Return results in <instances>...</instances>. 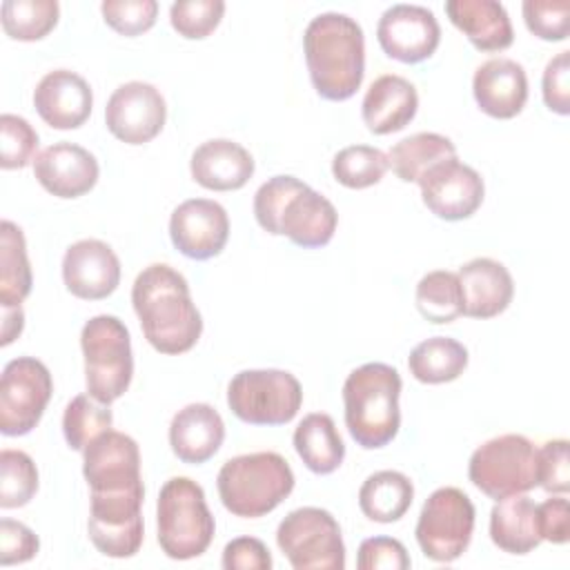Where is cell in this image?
I'll use <instances>...</instances> for the list:
<instances>
[{
    "label": "cell",
    "mask_w": 570,
    "mask_h": 570,
    "mask_svg": "<svg viewBox=\"0 0 570 570\" xmlns=\"http://www.w3.org/2000/svg\"><path fill=\"white\" fill-rule=\"evenodd\" d=\"M160 550L176 561L200 557L214 539V517L203 488L189 476L165 481L156 503Z\"/></svg>",
    "instance_id": "5b68a950"
},
{
    "label": "cell",
    "mask_w": 570,
    "mask_h": 570,
    "mask_svg": "<svg viewBox=\"0 0 570 570\" xmlns=\"http://www.w3.org/2000/svg\"><path fill=\"white\" fill-rule=\"evenodd\" d=\"M33 176L49 194L58 198H78L94 189L100 167L91 151L62 140L36 156Z\"/></svg>",
    "instance_id": "d6986e66"
},
{
    "label": "cell",
    "mask_w": 570,
    "mask_h": 570,
    "mask_svg": "<svg viewBox=\"0 0 570 570\" xmlns=\"http://www.w3.org/2000/svg\"><path fill=\"white\" fill-rule=\"evenodd\" d=\"M490 539L510 554L532 552L543 541L537 503L525 494L499 499L490 512Z\"/></svg>",
    "instance_id": "83f0119b"
},
{
    "label": "cell",
    "mask_w": 570,
    "mask_h": 570,
    "mask_svg": "<svg viewBox=\"0 0 570 570\" xmlns=\"http://www.w3.org/2000/svg\"><path fill=\"white\" fill-rule=\"evenodd\" d=\"M301 403L303 387L285 370H243L227 385L229 410L249 425H285Z\"/></svg>",
    "instance_id": "ba28073f"
},
{
    "label": "cell",
    "mask_w": 570,
    "mask_h": 570,
    "mask_svg": "<svg viewBox=\"0 0 570 570\" xmlns=\"http://www.w3.org/2000/svg\"><path fill=\"white\" fill-rule=\"evenodd\" d=\"M82 474L91 492L142 485L138 443L125 432H102L82 450Z\"/></svg>",
    "instance_id": "e0dca14e"
},
{
    "label": "cell",
    "mask_w": 570,
    "mask_h": 570,
    "mask_svg": "<svg viewBox=\"0 0 570 570\" xmlns=\"http://www.w3.org/2000/svg\"><path fill=\"white\" fill-rule=\"evenodd\" d=\"M309 80L325 100H347L365 73V38L361 24L338 11L318 13L303 33Z\"/></svg>",
    "instance_id": "7a4b0ae2"
},
{
    "label": "cell",
    "mask_w": 570,
    "mask_h": 570,
    "mask_svg": "<svg viewBox=\"0 0 570 570\" xmlns=\"http://www.w3.org/2000/svg\"><path fill=\"white\" fill-rule=\"evenodd\" d=\"M456 158V147L448 136L434 131H419L399 140L390 154L387 163L392 171L403 183H419L434 165Z\"/></svg>",
    "instance_id": "4dcf8cb0"
},
{
    "label": "cell",
    "mask_w": 570,
    "mask_h": 570,
    "mask_svg": "<svg viewBox=\"0 0 570 570\" xmlns=\"http://www.w3.org/2000/svg\"><path fill=\"white\" fill-rule=\"evenodd\" d=\"M40 550V541L31 528L20 521L2 519L0 521V563L13 566L33 559Z\"/></svg>",
    "instance_id": "7dc6e473"
},
{
    "label": "cell",
    "mask_w": 570,
    "mask_h": 570,
    "mask_svg": "<svg viewBox=\"0 0 570 570\" xmlns=\"http://www.w3.org/2000/svg\"><path fill=\"white\" fill-rule=\"evenodd\" d=\"M216 488L223 505L232 514L258 519L289 497L294 472L278 452H252L225 461Z\"/></svg>",
    "instance_id": "277c9868"
},
{
    "label": "cell",
    "mask_w": 570,
    "mask_h": 570,
    "mask_svg": "<svg viewBox=\"0 0 570 570\" xmlns=\"http://www.w3.org/2000/svg\"><path fill=\"white\" fill-rule=\"evenodd\" d=\"M387 169V154L370 145L343 147L332 160V174L336 183L350 189H365L381 183Z\"/></svg>",
    "instance_id": "8d00e7d4"
},
{
    "label": "cell",
    "mask_w": 570,
    "mask_h": 570,
    "mask_svg": "<svg viewBox=\"0 0 570 570\" xmlns=\"http://www.w3.org/2000/svg\"><path fill=\"white\" fill-rule=\"evenodd\" d=\"M445 13L479 51H503L514 40L510 16L497 0H448Z\"/></svg>",
    "instance_id": "4316f807"
},
{
    "label": "cell",
    "mask_w": 570,
    "mask_h": 570,
    "mask_svg": "<svg viewBox=\"0 0 570 570\" xmlns=\"http://www.w3.org/2000/svg\"><path fill=\"white\" fill-rule=\"evenodd\" d=\"M94 94L89 82L69 69H53L40 78L33 91L38 116L53 129H76L91 114Z\"/></svg>",
    "instance_id": "ffe728a7"
},
{
    "label": "cell",
    "mask_w": 570,
    "mask_h": 570,
    "mask_svg": "<svg viewBox=\"0 0 570 570\" xmlns=\"http://www.w3.org/2000/svg\"><path fill=\"white\" fill-rule=\"evenodd\" d=\"M225 570H269L272 554L256 537H236L223 550Z\"/></svg>",
    "instance_id": "c3c4849f"
},
{
    "label": "cell",
    "mask_w": 570,
    "mask_h": 570,
    "mask_svg": "<svg viewBox=\"0 0 570 570\" xmlns=\"http://www.w3.org/2000/svg\"><path fill=\"white\" fill-rule=\"evenodd\" d=\"M305 183L296 176H274L267 183H263L254 194V216L256 223L267 232L276 236V223L278 216L289 200Z\"/></svg>",
    "instance_id": "7bdbcfd3"
},
{
    "label": "cell",
    "mask_w": 570,
    "mask_h": 570,
    "mask_svg": "<svg viewBox=\"0 0 570 570\" xmlns=\"http://www.w3.org/2000/svg\"><path fill=\"white\" fill-rule=\"evenodd\" d=\"M62 281L76 298H107L120 283V261L105 240L82 238L62 256Z\"/></svg>",
    "instance_id": "ac0fdd59"
},
{
    "label": "cell",
    "mask_w": 570,
    "mask_h": 570,
    "mask_svg": "<svg viewBox=\"0 0 570 570\" xmlns=\"http://www.w3.org/2000/svg\"><path fill=\"white\" fill-rule=\"evenodd\" d=\"M419 94L414 85L396 73L379 76L370 89L365 91L361 116L365 127L376 134H394L401 131L416 116Z\"/></svg>",
    "instance_id": "484cf974"
},
{
    "label": "cell",
    "mask_w": 570,
    "mask_h": 570,
    "mask_svg": "<svg viewBox=\"0 0 570 570\" xmlns=\"http://www.w3.org/2000/svg\"><path fill=\"white\" fill-rule=\"evenodd\" d=\"M22 327H24V312H22V307H2L0 345L7 347L13 338L20 336Z\"/></svg>",
    "instance_id": "f907efd6"
},
{
    "label": "cell",
    "mask_w": 570,
    "mask_h": 570,
    "mask_svg": "<svg viewBox=\"0 0 570 570\" xmlns=\"http://www.w3.org/2000/svg\"><path fill=\"white\" fill-rule=\"evenodd\" d=\"M80 347L85 356L87 392L111 405L118 401L134 376L131 336L127 325L111 314L89 318L80 332Z\"/></svg>",
    "instance_id": "8992f818"
},
{
    "label": "cell",
    "mask_w": 570,
    "mask_h": 570,
    "mask_svg": "<svg viewBox=\"0 0 570 570\" xmlns=\"http://www.w3.org/2000/svg\"><path fill=\"white\" fill-rule=\"evenodd\" d=\"M541 539L563 546L570 539V512L566 494H557L537 505Z\"/></svg>",
    "instance_id": "681fc988"
},
{
    "label": "cell",
    "mask_w": 570,
    "mask_h": 570,
    "mask_svg": "<svg viewBox=\"0 0 570 570\" xmlns=\"http://www.w3.org/2000/svg\"><path fill=\"white\" fill-rule=\"evenodd\" d=\"M167 120L163 94L142 80L120 85L107 100L105 125L118 140L142 145L154 140Z\"/></svg>",
    "instance_id": "4fadbf2b"
},
{
    "label": "cell",
    "mask_w": 570,
    "mask_h": 570,
    "mask_svg": "<svg viewBox=\"0 0 570 570\" xmlns=\"http://www.w3.org/2000/svg\"><path fill=\"white\" fill-rule=\"evenodd\" d=\"M474 532V505L470 497L452 485L434 490L419 514L416 541L421 552L436 563L456 561L470 546Z\"/></svg>",
    "instance_id": "30bf717a"
},
{
    "label": "cell",
    "mask_w": 570,
    "mask_h": 570,
    "mask_svg": "<svg viewBox=\"0 0 570 570\" xmlns=\"http://www.w3.org/2000/svg\"><path fill=\"white\" fill-rule=\"evenodd\" d=\"M58 16L56 0H4L0 7L4 33L22 42L45 38L58 24Z\"/></svg>",
    "instance_id": "e575fe53"
},
{
    "label": "cell",
    "mask_w": 570,
    "mask_h": 570,
    "mask_svg": "<svg viewBox=\"0 0 570 570\" xmlns=\"http://www.w3.org/2000/svg\"><path fill=\"white\" fill-rule=\"evenodd\" d=\"M401 385V374L387 363H365L347 374L343 383L345 425L361 448L379 450L396 436Z\"/></svg>",
    "instance_id": "3957f363"
},
{
    "label": "cell",
    "mask_w": 570,
    "mask_h": 570,
    "mask_svg": "<svg viewBox=\"0 0 570 570\" xmlns=\"http://www.w3.org/2000/svg\"><path fill=\"white\" fill-rule=\"evenodd\" d=\"M33 285L27 243L22 229L11 223H0V307H20Z\"/></svg>",
    "instance_id": "d6a6232c"
},
{
    "label": "cell",
    "mask_w": 570,
    "mask_h": 570,
    "mask_svg": "<svg viewBox=\"0 0 570 570\" xmlns=\"http://www.w3.org/2000/svg\"><path fill=\"white\" fill-rule=\"evenodd\" d=\"M174 247L194 261H207L223 252L229 238V218L220 203L209 198L183 200L169 218Z\"/></svg>",
    "instance_id": "2e32d148"
},
{
    "label": "cell",
    "mask_w": 570,
    "mask_h": 570,
    "mask_svg": "<svg viewBox=\"0 0 570 570\" xmlns=\"http://www.w3.org/2000/svg\"><path fill=\"white\" fill-rule=\"evenodd\" d=\"M105 22L120 36L134 38L149 31L158 16L156 0H105L100 4Z\"/></svg>",
    "instance_id": "b9f144b4"
},
{
    "label": "cell",
    "mask_w": 570,
    "mask_h": 570,
    "mask_svg": "<svg viewBox=\"0 0 570 570\" xmlns=\"http://www.w3.org/2000/svg\"><path fill=\"white\" fill-rule=\"evenodd\" d=\"M543 102L559 116L570 114V51H559L548 60L541 78Z\"/></svg>",
    "instance_id": "bcb514c9"
},
{
    "label": "cell",
    "mask_w": 570,
    "mask_h": 570,
    "mask_svg": "<svg viewBox=\"0 0 570 570\" xmlns=\"http://www.w3.org/2000/svg\"><path fill=\"white\" fill-rule=\"evenodd\" d=\"M338 225V214L332 200L314 191L309 185H303L285 203L278 223L276 236H287L298 247H323L332 240Z\"/></svg>",
    "instance_id": "603a6c76"
},
{
    "label": "cell",
    "mask_w": 570,
    "mask_h": 570,
    "mask_svg": "<svg viewBox=\"0 0 570 570\" xmlns=\"http://www.w3.org/2000/svg\"><path fill=\"white\" fill-rule=\"evenodd\" d=\"M421 198L425 207L443 220L470 218L483 203V178L459 158L434 165L421 180Z\"/></svg>",
    "instance_id": "9a60e30c"
},
{
    "label": "cell",
    "mask_w": 570,
    "mask_h": 570,
    "mask_svg": "<svg viewBox=\"0 0 570 570\" xmlns=\"http://www.w3.org/2000/svg\"><path fill=\"white\" fill-rule=\"evenodd\" d=\"M134 312L147 343L160 354L189 352L200 334L203 318L196 309L189 285L167 263L147 265L131 287Z\"/></svg>",
    "instance_id": "6da1fadb"
},
{
    "label": "cell",
    "mask_w": 570,
    "mask_h": 570,
    "mask_svg": "<svg viewBox=\"0 0 570 570\" xmlns=\"http://www.w3.org/2000/svg\"><path fill=\"white\" fill-rule=\"evenodd\" d=\"M38 134L36 129L16 114L0 116V167L22 169L36 160Z\"/></svg>",
    "instance_id": "ab89813d"
},
{
    "label": "cell",
    "mask_w": 570,
    "mask_h": 570,
    "mask_svg": "<svg viewBox=\"0 0 570 570\" xmlns=\"http://www.w3.org/2000/svg\"><path fill=\"white\" fill-rule=\"evenodd\" d=\"M463 298V314L472 318H492L508 309L514 296V281L508 267L494 258L479 256L456 272Z\"/></svg>",
    "instance_id": "44dd1931"
},
{
    "label": "cell",
    "mask_w": 570,
    "mask_h": 570,
    "mask_svg": "<svg viewBox=\"0 0 570 570\" xmlns=\"http://www.w3.org/2000/svg\"><path fill=\"white\" fill-rule=\"evenodd\" d=\"M225 439V423L209 403H189L169 423L171 452L189 465L209 461Z\"/></svg>",
    "instance_id": "d4e9b609"
},
{
    "label": "cell",
    "mask_w": 570,
    "mask_h": 570,
    "mask_svg": "<svg viewBox=\"0 0 570 570\" xmlns=\"http://www.w3.org/2000/svg\"><path fill=\"white\" fill-rule=\"evenodd\" d=\"M476 490L499 501L537 485V448L523 434H501L481 443L468 463Z\"/></svg>",
    "instance_id": "52a82bcc"
},
{
    "label": "cell",
    "mask_w": 570,
    "mask_h": 570,
    "mask_svg": "<svg viewBox=\"0 0 570 570\" xmlns=\"http://www.w3.org/2000/svg\"><path fill=\"white\" fill-rule=\"evenodd\" d=\"M189 171L205 189L234 191L252 178L254 158L243 145L229 138H212L194 149Z\"/></svg>",
    "instance_id": "cb8c5ba5"
},
{
    "label": "cell",
    "mask_w": 570,
    "mask_h": 570,
    "mask_svg": "<svg viewBox=\"0 0 570 570\" xmlns=\"http://www.w3.org/2000/svg\"><path fill=\"white\" fill-rule=\"evenodd\" d=\"M416 307L421 316L434 325L452 323L463 314L461 285L454 272L434 269L416 283Z\"/></svg>",
    "instance_id": "836d02e7"
},
{
    "label": "cell",
    "mask_w": 570,
    "mask_h": 570,
    "mask_svg": "<svg viewBox=\"0 0 570 570\" xmlns=\"http://www.w3.org/2000/svg\"><path fill=\"white\" fill-rule=\"evenodd\" d=\"M38 492V468L22 450L0 452V508H22Z\"/></svg>",
    "instance_id": "74e56055"
},
{
    "label": "cell",
    "mask_w": 570,
    "mask_h": 570,
    "mask_svg": "<svg viewBox=\"0 0 570 570\" xmlns=\"http://www.w3.org/2000/svg\"><path fill=\"white\" fill-rule=\"evenodd\" d=\"M376 38L387 58L414 65L428 60L436 51L441 27L428 7L392 4L379 18Z\"/></svg>",
    "instance_id": "5bb4252c"
},
{
    "label": "cell",
    "mask_w": 570,
    "mask_h": 570,
    "mask_svg": "<svg viewBox=\"0 0 570 570\" xmlns=\"http://www.w3.org/2000/svg\"><path fill=\"white\" fill-rule=\"evenodd\" d=\"M414 485L396 470H381L370 474L358 490L361 512L376 523L399 521L412 505Z\"/></svg>",
    "instance_id": "f546056e"
},
{
    "label": "cell",
    "mask_w": 570,
    "mask_h": 570,
    "mask_svg": "<svg viewBox=\"0 0 570 570\" xmlns=\"http://www.w3.org/2000/svg\"><path fill=\"white\" fill-rule=\"evenodd\" d=\"M53 394L47 365L33 356L9 361L0 379V432L4 436L29 434L42 419Z\"/></svg>",
    "instance_id": "7c38bea8"
},
{
    "label": "cell",
    "mask_w": 570,
    "mask_h": 570,
    "mask_svg": "<svg viewBox=\"0 0 570 570\" xmlns=\"http://www.w3.org/2000/svg\"><path fill=\"white\" fill-rule=\"evenodd\" d=\"M410 554L399 539L392 537H370L361 541L356 554L358 570H407Z\"/></svg>",
    "instance_id": "f6af8a7d"
},
{
    "label": "cell",
    "mask_w": 570,
    "mask_h": 570,
    "mask_svg": "<svg viewBox=\"0 0 570 570\" xmlns=\"http://www.w3.org/2000/svg\"><path fill=\"white\" fill-rule=\"evenodd\" d=\"M223 13V0H180L169 7V22L183 38L203 40L220 24Z\"/></svg>",
    "instance_id": "f35d334b"
},
{
    "label": "cell",
    "mask_w": 570,
    "mask_h": 570,
    "mask_svg": "<svg viewBox=\"0 0 570 570\" xmlns=\"http://www.w3.org/2000/svg\"><path fill=\"white\" fill-rule=\"evenodd\" d=\"M537 485L550 494H568L570 456L566 439H552L537 448Z\"/></svg>",
    "instance_id": "ee69618b"
},
{
    "label": "cell",
    "mask_w": 570,
    "mask_h": 570,
    "mask_svg": "<svg viewBox=\"0 0 570 570\" xmlns=\"http://www.w3.org/2000/svg\"><path fill=\"white\" fill-rule=\"evenodd\" d=\"M523 20L530 33L541 40L559 42L570 31V2L568 0H525Z\"/></svg>",
    "instance_id": "60d3db41"
},
{
    "label": "cell",
    "mask_w": 570,
    "mask_h": 570,
    "mask_svg": "<svg viewBox=\"0 0 570 570\" xmlns=\"http://www.w3.org/2000/svg\"><path fill=\"white\" fill-rule=\"evenodd\" d=\"M472 94L483 114L499 120L514 118L528 100L525 69L512 58H490L474 71Z\"/></svg>",
    "instance_id": "7402d4cb"
},
{
    "label": "cell",
    "mask_w": 570,
    "mask_h": 570,
    "mask_svg": "<svg viewBox=\"0 0 570 570\" xmlns=\"http://www.w3.org/2000/svg\"><path fill=\"white\" fill-rule=\"evenodd\" d=\"M114 416L109 405L96 401L91 394L73 396L62 414V434L71 450L82 452L94 439L111 430Z\"/></svg>",
    "instance_id": "d590c367"
},
{
    "label": "cell",
    "mask_w": 570,
    "mask_h": 570,
    "mask_svg": "<svg viewBox=\"0 0 570 570\" xmlns=\"http://www.w3.org/2000/svg\"><path fill=\"white\" fill-rule=\"evenodd\" d=\"M294 450L314 474H332L345 459L336 423L325 412H312L294 430Z\"/></svg>",
    "instance_id": "f1b7e54d"
},
{
    "label": "cell",
    "mask_w": 570,
    "mask_h": 570,
    "mask_svg": "<svg viewBox=\"0 0 570 570\" xmlns=\"http://www.w3.org/2000/svg\"><path fill=\"white\" fill-rule=\"evenodd\" d=\"M142 499L145 488L91 492L87 532L96 550L105 557L127 559L142 546Z\"/></svg>",
    "instance_id": "8fae6325"
},
{
    "label": "cell",
    "mask_w": 570,
    "mask_h": 570,
    "mask_svg": "<svg viewBox=\"0 0 570 570\" xmlns=\"http://www.w3.org/2000/svg\"><path fill=\"white\" fill-rule=\"evenodd\" d=\"M410 374L428 385L450 383L468 367V350L450 336H432L421 341L407 356Z\"/></svg>",
    "instance_id": "1f68e13d"
},
{
    "label": "cell",
    "mask_w": 570,
    "mask_h": 570,
    "mask_svg": "<svg viewBox=\"0 0 570 570\" xmlns=\"http://www.w3.org/2000/svg\"><path fill=\"white\" fill-rule=\"evenodd\" d=\"M276 543L296 570H343L345 543L338 521L323 508L292 510L276 530Z\"/></svg>",
    "instance_id": "9c48e42d"
}]
</instances>
